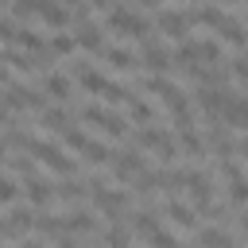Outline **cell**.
Returning <instances> with one entry per match:
<instances>
[{
	"label": "cell",
	"mask_w": 248,
	"mask_h": 248,
	"mask_svg": "<svg viewBox=\"0 0 248 248\" xmlns=\"http://www.w3.org/2000/svg\"><path fill=\"white\" fill-rule=\"evenodd\" d=\"M105 23H108V31H116L120 39H140V43H143V39H151V35H147V31H151V23H147L143 16H136V12H128L124 4H112Z\"/></svg>",
	"instance_id": "1"
},
{
	"label": "cell",
	"mask_w": 248,
	"mask_h": 248,
	"mask_svg": "<svg viewBox=\"0 0 248 248\" xmlns=\"http://www.w3.org/2000/svg\"><path fill=\"white\" fill-rule=\"evenodd\" d=\"M27 155H35L43 167H50V170H58V174H66V178H74V174H78V163H74L62 147H54V143H46V140H31Z\"/></svg>",
	"instance_id": "2"
},
{
	"label": "cell",
	"mask_w": 248,
	"mask_h": 248,
	"mask_svg": "<svg viewBox=\"0 0 248 248\" xmlns=\"http://www.w3.org/2000/svg\"><path fill=\"white\" fill-rule=\"evenodd\" d=\"M186 194H190V202H194V213H198V209H202V213L213 209V182H209V174L186 167Z\"/></svg>",
	"instance_id": "3"
},
{
	"label": "cell",
	"mask_w": 248,
	"mask_h": 248,
	"mask_svg": "<svg viewBox=\"0 0 248 248\" xmlns=\"http://www.w3.org/2000/svg\"><path fill=\"white\" fill-rule=\"evenodd\" d=\"M136 143H140V147H147V151H155L163 163H170V159L178 155V151H174V140H170L163 128H151V124H143V128L136 132Z\"/></svg>",
	"instance_id": "4"
},
{
	"label": "cell",
	"mask_w": 248,
	"mask_h": 248,
	"mask_svg": "<svg viewBox=\"0 0 248 248\" xmlns=\"http://www.w3.org/2000/svg\"><path fill=\"white\" fill-rule=\"evenodd\" d=\"M78 112H81L85 124H97V128L108 132V136H124V132H128V120L116 116V112H108V108H101V105H85V108H78Z\"/></svg>",
	"instance_id": "5"
},
{
	"label": "cell",
	"mask_w": 248,
	"mask_h": 248,
	"mask_svg": "<svg viewBox=\"0 0 248 248\" xmlns=\"http://www.w3.org/2000/svg\"><path fill=\"white\" fill-rule=\"evenodd\" d=\"M108 167H112V178L116 182H128V178H136L143 170V155H140V147H128V151H116L108 159Z\"/></svg>",
	"instance_id": "6"
},
{
	"label": "cell",
	"mask_w": 248,
	"mask_h": 248,
	"mask_svg": "<svg viewBox=\"0 0 248 248\" xmlns=\"http://www.w3.org/2000/svg\"><path fill=\"white\" fill-rule=\"evenodd\" d=\"M217 120H221L225 128H248V97H240V93H225V105H221Z\"/></svg>",
	"instance_id": "7"
},
{
	"label": "cell",
	"mask_w": 248,
	"mask_h": 248,
	"mask_svg": "<svg viewBox=\"0 0 248 248\" xmlns=\"http://www.w3.org/2000/svg\"><path fill=\"white\" fill-rule=\"evenodd\" d=\"M221 174L229 178V202L232 205H248V174L232 159H221Z\"/></svg>",
	"instance_id": "8"
},
{
	"label": "cell",
	"mask_w": 248,
	"mask_h": 248,
	"mask_svg": "<svg viewBox=\"0 0 248 248\" xmlns=\"http://www.w3.org/2000/svg\"><path fill=\"white\" fill-rule=\"evenodd\" d=\"M74 46H81V50H105V39H101V27L93 23V19H78L74 23Z\"/></svg>",
	"instance_id": "9"
},
{
	"label": "cell",
	"mask_w": 248,
	"mask_h": 248,
	"mask_svg": "<svg viewBox=\"0 0 248 248\" xmlns=\"http://www.w3.org/2000/svg\"><path fill=\"white\" fill-rule=\"evenodd\" d=\"M4 105L8 108H43V93H35L27 85H8L4 89Z\"/></svg>",
	"instance_id": "10"
},
{
	"label": "cell",
	"mask_w": 248,
	"mask_h": 248,
	"mask_svg": "<svg viewBox=\"0 0 248 248\" xmlns=\"http://www.w3.org/2000/svg\"><path fill=\"white\" fill-rule=\"evenodd\" d=\"M140 58H143V66H147L151 74H163V70L170 66V54H167V46H159L155 39H143V46H140Z\"/></svg>",
	"instance_id": "11"
},
{
	"label": "cell",
	"mask_w": 248,
	"mask_h": 248,
	"mask_svg": "<svg viewBox=\"0 0 248 248\" xmlns=\"http://www.w3.org/2000/svg\"><path fill=\"white\" fill-rule=\"evenodd\" d=\"M35 12H39L50 27H66V23H70V8H66V4H58V0H39V4H35Z\"/></svg>",
	"instance_id": "12"
},
{
	"label": "cell",
	"mask_w": 248,
	"mask_h": 248,
	"mask_svg": "<svg viewBox=\"0 0 248 248\" xmlns=\"http://www.w3.org/2000/svg\"><path fill=\"white\" fill-rule=\"evenodd\" d=\"M159 27H163L170 39H186V31H190L186 12H159Z\"/></svg>",
	"instance_id": "13"
},
{
	"label": "cell",
	"mask_w": 248,
	"mask_h": 248,
	"mask_svg": "<svg viewBox=\"0 0 248 248\" xmlns=\"http://www.w3.org/2000/svg\"><path fill=\"white\" fill-rule=\"evenodd\" d=\"M213 31H217V35H221V39H225L229 46H248V31H244V27L236 23V19H229V16H225V19H221V23L213 27Z\"/></svg>",
	"instance_id": "14"
},
{
	"label": "cell",
	"mask_w": 248,
	"mask_h": 248,
	"mask_svg": "<svg viewBox=\"0 0 248 248\" xmlns=\"http://www.w3.org/2000/svg\"><path fill=\"white\" fill-rule=\"evenodd\" d=\"M12 43H16L19 50L35 54V58H39V54H46V43H43V35H35L31 27H16V39H12Z\"/></svg>",
	"instance_id": "15"
},
{
	"label": "cell",
	"mask_w": 248,
	"mask_h": 248,
	"mask_svg": "<svg viewBox=\"0 0 248 248\" xmlns=\"http://www.w3.org/2000/svg\"><path fill=\"white\" fill-rule=\"evenodd\" d=\"M167 217L178 225V229H198V213H194V205H182V202H167Z\"/></svg>",
	"instance_id": "16"
},
{
	"label": "cell",
	"mask_w": 248,
	"mask_h": 248,
	"mask_svg": "<svg viewBox=\"0 0 248 248\" xmlns=\"http://www.w3.org/2000/svg\"><path fill=\"white\" fill-rule=\"evenodd\" d=\"M23 190H27V198H31L35 205H50V198H54L50 182H43V178H35V174H27V178H23Z\"/></svg>",
	"instance_id": "17"
},
{
	"label": "cell",
	"mask_w": 248,
	"mask_h": 248,
	"mask_svg": "<svg viewBox=\"0 0 248 248\" xmlns=\"http://www.w3.org/2000/svg\"><path fill=\"white\" fill-rule=\"evenodd\" d=\"M43 97L70 101V97H74V93H70V78H66V74H46V81H43Z\"/></svg>",
	"instance_id": "18"
},
{
	"label": "cell",
	"mask_w": 248,
	"mask_h": 248,
	"mask_svg": "<svg viewBox=\"0 0 248 248\" xmlns=\"http://www.w3.org/2000/svg\"><path fill=\"white\" fill-rule=\"evenodd\" d=\"M105 62H108L112 70H124V74L140 66V62H136V54H132L128 46H112V50H105Z\"/></svg>",
	"instance_id": "19"
},
{
	"label": "cell",
	"mask_w": 248,
	"mask_h": 248,
	"mask_svg": "<svg viewBox=\"0 0 248 248\" xmlns=\"http://www.w3.org/2000/svg\"><path fill=\"white\" fill-rule=\"evenodd\" d=\"M198 244H202V248H232V236H229L225 229L209 225V229H202V232H198Z\"/></svg>",
	"instance_id": "20"
},
{
	"label": "cell",
	"mask_w": 248,
	"mask_h": 248,
	"mask_svg": "<svg viewBox=\"0 0 248 248\" xmlns=\"http://www.w3.org/2000/svg\"><path fill=\"white\" fill-rule=\"evenodd\" d=\"M170 62H178L186 74H190L194 66H202V58H198V43H182V46L174 50V58H170Z\"/></svg>",
	"instance_id": "21"
},
{
	"label": "cell",
	"mask_w": 248,
	"mask_h": 248,
	"mask_svg": "<svg viewBox=\"0 0 248 248\" xmlns=\"http://www.w3.org/2000/svg\"><path fill=\"white\" fill-rule=\"evenodd\" d=\"M43 128L66 132V128H74V124H70V112H66V108H43Z\"/></svg>",
	"instance_id": "22"
},
{
	"label": "cell",
	"mask_w": 248,
	"mask_h": 248,
	"mask_svg": "<svg viewBox=\"0 0 248 248\" xmlns=\"http://www.w3.org/2000/svg\"><path fill=\"white\" fill-rule=\"evenodd\" d=\"M190 78H198L202 85H221V81H225V70H221V66H194Z\"/></svg>",
	"instance_id": "23"
},
{
	"label": "cell",
	"mask_w": 248,
	"mask_h": 248,
	"mask_svg": "<svg viewBox=\"0 0 248 248\" xmlns=\"http://www.w3.org/2000/svg\"><path fill=\"white\" fill-rule=\"evenodd\" d=\"M128 116H132L136 124H147V120H151V105H147L143 97L132 93V97H128Z\"/></svg>",
	"instance_id": "24"
},
{
	"label": "cell",
	"mask_w": 248,
	"mask_h": 248,
	"mask_svg": "<svg viewBox=\"0 0 248 248\" xmlns=\"http://www.w3.org/2000/svg\"><path fill=\"white\" fill-rule=\"evenodd\" d=\"M85 194H89V190H85V182H78V178H66V182L58 186V198H62V202H81Z\"/></svg>",
	"instance_id": "25"
},
{
	"label": "cell",
	"mask_w": 248,
	"mask_h": 248,
	"mask_svg": "<svg viewBox=\"0 0 248 248\" xmlns=\"http://www.w3.org/2000/svg\"><path fill=\"white\" fill-rule=\"evenodd\" d=\"M66 229H70V232H93V229H97V221H93L85 209H78V213H70V217H66Z\"/></svg>",
	"instance_id": "26"
},
{
	"label": "cell",
	"mask_w": 248,
	"mask_h": 248,
	"mask_svg": "<svg viewBox=\"0 0 248 248\" xmlns=\"http://www.w3.org/2000/svg\"><path fill=\"white\" fill-rule=\"evenodd\" d=\"M78 81H81V89H89V93H105V85H108V78H105V74H97V70L78 74Z\"/></svg>",
	"instance_id": "27"
},
{
	"label": "cell",
	"mask_w": 248,
	"mask_h": 248,
	"mask_svg": "<svg viewBox=\"0 0 248 248\" xmlns=\"http://www.w3.org/2000/svg\"><path fill=\"white\" fill-rule=\"evenodd\" d=\"M35 229L43 236H58V232H66V217H35Z\"/></svg>",
	"instance_id": "28"
},
{
	"label": "cell",
	"mask_w": 248,
	"mask_h": 248,
	"mask_svg": "<svg viewBox=\"0 0 248 248\" xmlns=\"http://www.w3.org/2000/svg\"><path fill=\"white\" fill-rule=\"evenodd\" d=\"M128 244H132L128 229H124V225H108V232H105V248H128Z\"/></svg>",
	"instance_id": "29"
},
{
	"label": "cell",
	"mask_w": 248,
	"mask_h": 248,
	"mask_svg": "<svg viewBox=\"0 0 248 248\" xmlns=\"http://www.w3.org/2000/svg\"><path fill=\"white\" fill-rule=\"evenodd\" d=\"M62 143H66L70 151H85V147H89V136H85L81 128H66V132H62Z\"/></svg>",
	"instance_id": "30"
},
{
	"label": "cell",
	"mask_w": 248,
	"mask_h": 248,
	"mask_svg": "<svg viewBox=\"0 0 248 248\" xmlns=\"http://www.w3.org/2000/svg\"><path fill=\"white\" fill-rule=\"evenodd\" d=\"M101 97H105V101H108V105H120V101H128V97H132V93H128V89H124V85H120V81H108V85H105V93H101Z\"/></svg>",
	"instance_id": "31"
},
{
	"label": "cell",
	"mask_w": 248,
	"mask_h": 248,
	"mask_svg": "<svg viewBox=\"0 0 248 248\" xmlns=\"http://www.w3.org/2000/svg\"><path fill=\"white\" fill-rule=\"evenodd\" d=\"M85 159H89L93 167H101V163H108V147H105V143H97V140H89V147H85Z\"/></svg>",
	"instance_id": "32"
},
{
	"label": "cell",
	"mask_w": 248,
	"mask_h": 248,
	"mask_svg": "<svg viewBox=\"0 0 248 248\" xmlns=\"http://www.w3.org/2000/svg\"><path fill=\"white\" fill-rule=\"evenodd\" d=\"M147 244H151V248H178V240H174L170 232H163V229H155V232L147 236Z\"/></svg>",
	"instance_id": "33"
},
{
	"label": "cell",
	"mask_w": 248,
	"mask_h": 248,
	"mask_svg": "<svg viewBox=\"0 0 248 248\" xmlns=\"http://www.w3.org/2000/svg\"><path fill=\"white\" fill-rule=\"evenodd\" d=\"M70 50H74V39L70 35H54L50 39V54H70Z\"/></svg>",
	"instance_id": "34"
},
{
	"label": "cell",
	"mask_w": 248,
	"mask_h": 248,
	"mask_svg": "<svg viewBox=\"0 0 248 248\" xmlns=\"http://www.w3.org/2000/svg\"><path fill=\"white\" fill-rule=\"evenodd\" d=\"M16 194H19V190H16V182H12L8 174H0V202L8 205V202H16Z\"/></svg>",
	"instance_id": "35"
},
{
	"label": "cell",
	"mask_w": 248,
	"mask_h": 248,
	"mask_svg": "<svg viewBox=\"0 0 248 248\" xmlns=\"http://www.w3.org/2000/svg\"><path fill=\"white\" fill-rule=\"evenodd\" d=\"M35 4H39V0H12V16H16V19H23V16H31V12H35Z\"/></svg>",
	"instance_id": "36"
},
{
	"label": "cell",
	"mask_w": 248,
	"mask_h": 248,
	"mask_svg": "<svg viewBox=\"0 0 248 248\" xmlns=\"http://www.w3.org/2000/svg\"><path fill=\"white\" fill-rule=\"evenodd\" d=\"M16 39V27H12V19H0V43H12Z\"/></svg>",
	"instance_id": "37"
},
{
	"label": "cell",
	"mask_w": 248,
	"mask_h": 248,
	"mask_svg": "<svg viewBox=\"0 0 248 248\" xmlns=\"http://www.w3.org/2000/svg\"><path fill=\"white\" fill-rule=\"evenodd\" d=\"M232 74H236V78L248 85V58H236V62H232Z\"/></svg>",
	"instance_id": "38"
},
{
	"label": "cell",
	"mask_w": 248,
	"mask_h": 248,
	"mask_svg": "<svg viewBox=\"0 0 248 248\" xmlns=\"http://www.w3.org/2000/svg\"><path fill=\"white\" fill-rule=\"evenodd\" d=\"M236 151H240V159H244V163H248V136H244V140H240V143H236Z\"/></svg>",
	"instance_id": "39"
},
{
	"label": "cell",
	"mask_w": 248,
	"mask_h": 248,
	"mask_svg": "<svg viewBox=\"0 0 248 248\" xmlns=\"http://www.w3.org/2000/svg\"><path fill=\"white\" fill-rule=\"evenodd\" d=\"M4 81H8V66L0 62V85H4Z\"/></svg>",
	"instance_id": "40"
},
{
	"label": "cell",
	"mask_w": 248,
	"mask_h": 248,
	"mask_svg": "<svg viewBox=\"0 0 248 248\" xmlns=\"http://www.w3.org/2000/svg\"><path fill=\"white\" fill-rule=\"evenodd\" d=\"M23 248H43V244H23Z\"/></svg>",
	"instance_id": "41"
},
{
	"label": "cell",
	"mask_w": 248,
	"mask_h": 248,
	"mask_svg": "<svg viewBox=\"0 0 248 248\" xmlns=\"http://www.w3.org/2000/svg\"><path fill=\"white\" fill-rule=\"evenodd\" d=\"M217 4H232V0H217Z\"/></svg>",
	"instance_id": "42"
},
{
	"label": "cell",
	"mask_w": 248,
	"mask_h": 248,
	"mask_svg": "<svg viewBox=\"0 0 248 248\" xmlns=\"http://www.w3.org/2000/svg\"><path fill=\"white\" fill-rule=\"evenodd\" d=\"M0 229H4V225H0Z\"/></svg>",
	"instance_id": "43"
}]
</instances>
